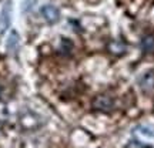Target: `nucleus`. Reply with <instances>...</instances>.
I'll list each match as a JSON object with an SVG mask.
<instances>
[{
  "mask_svg": "<svg viewBox=\"0 0 154 148\" xmlns=\"http://www.w3.org/2000/svg\"><path fill=\"white\" fill-rule=\"evenodd\" d=\"M10 14H11V3L10 0H7L3 6V9L0 11V33L6 32V29L10 24Z\"/></svg>",
  "mask_w": 154,
  "mask_h": 148,
  "instance_id": "nucleus-3",
  "label": "nucleus"
},
{
  "mask_svg": "<svg viewBox=\"0 0 154 148\" xmlns=\"http://www.w3.org/2000/svg\"><path fill=\"white\" fill-rule=\"evenodd\" d=\"M0 94H2V87H0Z\"/></svg>",
  "mask_w": 154,
  "mask_h": 148,
  "instance_id": "nucleus-8",
  "label": "nucleus"
},
{
  "mask_svg": "<svg viewBox=\"0 0 154 148\" xmlns=\"http://www.w3.org/2000/svg\"><path fill=\"white\" fill-rule=\"evenodd\" d=\"M91 107L96 111H100V113H110L114 108V100L111 98L110 95L99 94V95L94 97L93 103H91Z\"/></svg>",
  "mask_w": 154,
  "mask_h": 148,
  "instance_id": "nucleus-1",
  "label": "nucleus"
},
{
  "mask_svg": "<svg viewBox=\"0 0 154 148\" xmlns=\"http://www.w3.org/2000/svg\"><path fill=\"white\" fill-rule=\"evenodd\" d=\"M107 49H109V51L113 53V54L121 56V54H124V53H126L127 46H126V43H124V41H121V40H113V41L109 43Z\"/></svg>",
  "mask_w": 154,
  "mask_h": 148,
  "instance_id": "nucleus-5",
  "label": "nucleus"
},
{
  "mask_svg": "<svg viewBox=\"0 0 154 148\" xmlns=\"http://www.w3.org/2000/svg\"><path fill=\"white\" fill-rule=\"evenodd\" d=\"M40 11H42V16L44 17V20L47 23H50V24L57 23L59 19H60V11L53 5H44Z\"/></svg>",
  "mask_w": 154,
  "mask_h": 148,
  "instance_id": "nucleus-2",
  "label": "nucleus"
},
{
  "mask_svg": "<svg viewBox=\"0 0 154 148\" xmlns=\"http://www.w3.org/2000/svg\"><path fill=\"white\" fill-rule=\"evenodd\" d=\"M19 49V34L13 30L9 34V38H7V50L10 51L11 54H14Z\"/></svg>",
  "mask_w": 154,
  "mask_h": 148,
  "instance_id": "nucleus-6",
  "label": "nucleus"
},
{
  "mask_svg": "<svg viewBox=\"0 0 154 148\" xmlns=\"http://www.w3.org/2000/svg\"><path fill=\"white\" fill-rule=\"evenodd\" d=\"M141 49L147 54L154 53V36L153 34H149V36L143 37V40H141Z\"/></svg>",
  "mask_w": 154,
  "mask_h": 148,
  "instance_id": "nucleus-7",
  "label": "nucleus"
},
{
  "mask_svg": "<svg viewBox=\"0 0 154 148\" xmlns=\"http://www.w3.org/2000/svg\"><path fill=\"white\" fill-rule=\"evenodd\" d=\"M138 86L144 93H150L154 90V71H147L138 78Z\"/></svg>",
  "mask_w": 154,
  "mask_h": 148,
  "instance_id": "nucleus-4",
  "label": "nucleus"
}]
</instances>
